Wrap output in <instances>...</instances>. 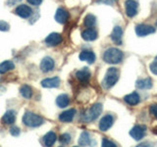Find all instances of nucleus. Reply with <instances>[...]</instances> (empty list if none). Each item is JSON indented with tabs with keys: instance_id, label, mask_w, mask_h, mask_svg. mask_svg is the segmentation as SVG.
<instances>
[{
	"instance_id": "29",
	"label": "nucleus",
	"mask_w": 157,
	"mask_h": 147,
	"mask_svg": "<svg viewBox=\"0 0 157 147\" xmlns=\"http://www.w3.org/2000/svg\"><path fill=\"white\" fill-rule=\"evenodd\" d=\"M102 146L103 147H116V143H114V142L110 141L109 139L107 138H103L102 140Z\"/></svg>"
},
{
	"instance_id": "25",
	"label": "nucleus",
	"mask_w": 157,
	"mask_h": 147,
	"mask_svg": "<svg viewBox=\"0 0 157 147\" xmlns=\"http://www.w3.org/2000/svg\"><path fill=\"white\" fill-rule=\"evenodd\" d=\"M15 68V65L12 61H4L0 64V75H2V74H5L9 71L13 70Z\"/></svg>"
},
{
	"instance_id": "6",
	"label": "nucleus",
	"mask_w": 157,
	"mask_h": 147,
	"mask_svg": "<svg viewBox=\"0 0 157 147\" xmlns=\"http://www.w3.org/2000/svg\"><path fill=\"white\" fill-rule=\"evenodd\" d=\"M155 32V28L153 27L149 26V24H137L136 27V36H148V34H151V33H154Z\"/></svg>"
},
{
	"instance_id": "28",
	"label": "nucleus",
	"mask_w": 157,
	"mask_h": 147,
	"mask_svg": "<svg viewBox=\"0 0 157 147\" xmlns=\"http://www.w3.org/2000/svg\"><path fill=\"white\" fill-rule=\"evenodd\" d=\"M59 141H60L61 144L67 145L70 143V141H71V135L69 134H63L60 135V137H59Z\"/></svg>"
},
{
	"instance_id": "33",
	"label": "nucleus",
	"mask_w": 157,
	"mask_h": 147,
	"mask_svg": "<svg viewBox=\"0 0 157 147\" xmlns=\"http://www.w3.org/2000/svg\"><path fill=\"white\" fill-rule=\"evenodd\" d=\"M20 129L18 126H12L11 129H10V134H11L13 136H18L20 134Z\"/></svg>"
},
{
	"instance_id": "26",
	"label": "nucleus",
	"mask_w": 157,
	"mask_h": 147,
	"mask_svg": "<svg viewBox=\"0 0 157 147\" xmlns=\"http://www.w3.org/2000/svg\"><path fill=\"white\" fill-rule=\"evenodd\" d=\"M20 92H21L22 96L24 98H26V99H31L33 96V90H32L31 86L26 85L20 88Z\"/></svg>"
},
{
	"instance_id": "1",
	"label": "nucleus",
	"mask_w": 157,
	"mask_h": 147,
	"mask_svg": "<svg viewBox=\"0 0 157 147\" xmlns=\"http://www.w3.org/2000/svg\"><path fill=\"white\" fill-rule=\"evenodd\" d=\"M124 58V54L120 49L112 47L107 49L103 54V60L108 64H119Z\"/></svg>"
},
{
	"instance_id": "32",
	"label": "nucleus",
	"mask_w": 157,
	"mask_h": 147,
	"mask_svg": "<svg viewBox=\"0 0 157 147\" xmlns=\"http://www.w3.org/2000/svg\"><path fill=\"white\" fill-rule=\"evenodd\" d=\"M149 112H150V114L155 118V119H157V104L151 105L149 108Z\"/></svg>"
},
{
	"instance_id": "3",
	"label": "nucleus",
	"mask_w": 157,
	"mask_h": 147,
	"mask_svg": "<svg viewBox=\"0 0 157 147\" xmlns=\"http://www.w3.org/2000/svg\"><path fill=\"white\" fill-rule=\"evenodd\" d=\"M44 120L40 116L33 114L32 112H26L23 116V123L24 125L29 127H36L43 124Z\"/></svg>"
},
{
	"instance_id": "4",
	"label": "nucleus",
	"mask_w": 157,
	"mask_h": 147,
	"mask_svg": "<svg viewBox=\"0 0 157 147\" xmlns=\"http://www.w3.org/2000/svg\"><path fill=\"white\" fill-rule=\"evenodd\" d=\"M101 112H102V105L99 104V103H97V104L92 105L90 109H87L85 113H83L82 119L86 123L93 122L99 117Z\"/></svg>"
},
{
	"instance_id": "20",
	"label": "nucleus",
	"mask_w": 157,
	"mask_h": 147,
	"mask_svg": "<svg viewBox=\"0 0 157 147\" xmlns=\"http://www.w3.org/2000/svg\"><path fill=\"white\" fill-rule=\"evenodd\" d=\"M76 77L81 82H87L90 78V72L88 71L87 68H83L82 70L76 73Z\"/></svg>"
},
{
	"instance_id": "14",
	"label": "nucleus",
	"mask_w": 157,
	"mask_h": 147,
	"mask_svg": "<svg viewBox=\"0 0 157 147\" xmlns=\"http://www.w3.org/2000/svg\"><path fill=\"white\" fill-rule=\"evenodd\" d=\"M69 19V13L65 9L59 8L55 13V20L59 24H65Z\"/></svg>"
},
{
	"instance_id": "7",
	"label": "nucleus",
	"mask_w": 157,
	"mask_h": 147,
	"mask_svg": "<svg viewBox=\"0 0 157 147\" xmlns=\"http://www.w3.org/2000/svg\"><path fill=\"white\" fill-rule=\"evenodd\" d=\"M146 127L144 126H136L130 130V135L135 140H141L144 137Z\"/></svg>"
},
{
	"instance_id": "11",
	"label": "nucleus",
	"mask_w": 157,
	"mask_h": 147,
	"mask_svg": "<svg viewBox=\"0 0 157 147\" xmlns=\"http://www.w3.org/2000/svg\"><path fill=\"white\" fill-rule=\"evenodd\" d=\"M113 122H114V119L111 115H106L102 118L99 122V130L101 131H106L110 129L113 125Z\"/></svg>"
},
{
	"instance_id": "12",
	"label": "nucleus",
	"mask_w": 157,
	"mask_h": 147,
	"mask_svg": "<svg viewBox=\"0 0 157 147\" xmlns=\"http://www.w3.org/2000/svg\"><path fill=\"white\" fill-rule=\"evenodd\" d=\"M41 85L45 88H55L60 85V78L57 77H48L45 80L41 81Z\"/></svg>"
},
{
	"instance_id": "5",
	"label": "nucleus",
	"mask_w": 157,
	"mask_h": 147,
	"mask_svg": "<svg viewBox=\"0 0 157 147\" xmlns=\"http://www.w3.org/2000/svg\"><path fill=\"white\" fill-rule=\"evenodd\" d=\"M125 7H126V14L129 18L135 17L137 14V7H139V4H137L136 0H126Z\"/></svg>"
},
{
	"instance_id": "17",
	"label": "nucleus",
	"mask_w": 157,
	"mask_h": 147,
	"mask_svg": "<svg viewBox=\"0 0 157 147\" xmlns=\"http://www.w3.org/2000/svg\"><path fill=\"white\" fill-rule=\"evenodd\" d=\"M124 100L127 104H129L131 106H135L136 104H139L140 101V97L139 95V93L137 92H132V93H130V94H128L124 97Z\"/></svg>"
},
{
	"instance_id": "21",
	"label": "nucleus",
	"mask_w": 157,
	"mask_h": 147,
	"mask_svg": "<svg viewBox=\"0 0 157 147\" xmlns=\"http://www.w3.org/2000/svg\"><path fill=\"white\" fill-rule=\"evenodd\" d=\"M57 139L56 134L53 131H49L43 136V143L45 146H52Z\"/></svg>"
},
{
	"instance_id": "31",
	"label": "nucleus",
	"mask_w": 157,
	"mask_h": 147,
	"mask_svg": "<svg viewBox=\"0 0 157 147\" xmlns=\"http://www.w3.org/2000/svg\"><path fill=\"white\" fill-rule=\"evenodd\" d=\"M149 68H150V71H151L152 74H154V75H157V59L150 64Z\"/></svg>"
},
{
	"instance_id": "18",
	"label": "nucleus",
	"mask_w": 157,
	"mask_h": 147,
	"mask_svg": "<svg viewBox=\"0 0 157 147\" xmlns=\"http://www.w3.org/2000/svg\"><path fill=\"white\" fill-rule=\"evenodd\" d=\"M1 121L5 125H13L15 123V121H16V112L13 111V110L7 111L3 115Z\"/></svg>"
},
{
	"instance_id": "36",
	"label": "nucleus",
	"mask_w": 157,
	"mask_h": 147,
	"mask_svg": "<svg viewBox=\"0 0 157 147\" xmlns=\"http://www.w3.org/2000/svg\"><path fill=\"white\" fill-rule=\"evenodd\" d=\"M155 24H156V26H157V21H156V22H155Z\"/></svg>"
},
{
	"instance_id": "19",
	"label": "nucleus",
	"mask_w": 157,
	"mask_h": 147,
	"mask_svg": "<svg viewBox=\"0 0 157 147\" xmlns=\"http://www.w3.org/2000/svg\"><path fill=\"white\" fill-rule=\"evenodd\" d=\"M76 115V110L75 109H70V110H67L65 112H63L59 116V120L63 123H70L73 121L74 117Z\"/></svg>"
},
{
	"instance_id": "23",
	"label": "nucleus",
	"mask_w": 157,
	"mask_h": 147,
	"mask_svg": "<svg viewBox=\"0 0 157 147\" xmlns=\"http://www.w3.org/2000/svg\"><path fill=\"white\" fill-rule=\"evenodd\" d=\"M70 103V98L67 94H60L56 99V104L59 108H65Z\"/></svg>"
},
{
	"instance_id": "24",
	"label": "nucleus",
	"mask_w": 157,
	"mask_h": 147,
	"mask_svg": "<svg viewBox=\"0 0 157 147\" xmlns=\"http://www.w3.org/2000/svg\"><path fill=\"white\" fill-rule=\"evenodd\" d=\"M78 144L81 146H86V145H90L91 144V138L90 135L87 131H82V134L78 138Z\"/></svg>"
},
{
	"instance_id": "8",
	"label": "nucleus",
	"mask_w": 157,
	"mask_h": 147,
	"mask_svg": "<svg viewBox=\"0 0 157 147\" xmlns=\"http://www.w3.org/2000/svg\"><path fill=\"white\" fill-rule=\"evenodd\" d=\"M63 40L62 36L60 33L52 32L45 38V43L48 46H57L58 44H60Z\"/></svg>"
},
{
	"instance_id": "10",
	"label": "nucleus",
	"mask_w": 157,
	"mask_h": 147,
	"mask_svg": "<svg viewBox=\"0 0 157 147\" xmlns=\"http://www.w3.org/2000/svg\"><path fill=\"white\" fill-rule=\"evenodd\" d=\"M54 66H55V63L50 57H44L40 62V70L44 73L51 72L54 69Z\"/></svg>"
},
{
	"instance_id": "27",
	"label": "nucleus",
	"mask_w": 157,
	"mask_h": 147,
	"mask_svg": "<svg viewBox=\"0 0 157 147\" xmlns=\"http://www.w3.org/2000/svg\"><path fill=\"white\" fill-rule=\"evenodd\" d=\"M96 23V18L91 14H88L86 16L85 20H83V24L86 28H93Z\"/></svg>"
},
{
	"instance_id": "35",
	"label": "nucleus",
	"mask_w": 157,
	"mask_h": 147,
	"mask_svg": "<svg viewBox=\"0 0 157 147\" xmlns=\"http://www.w3.org/2000/svg\"><path fill=\"white\" fill-rule=\"evenodd\" d=\"M22 0H8L7 1V4L9 6H14V5H17L19 2H21Z\"/></svg>"
},
{
	"instance_id": "9",
	"label": "nucleus",
	"mask_w": 157,
	"mask_h": 147,
	"mask_svg": "<svg viewBox=\"0 0 157 147\" xmlns=\"http://www.w3.org/2000/svg\"><path fill=\"white\" fill-rule=\"evenodd\" d=\"M15 13H16L18 16H20L21 18L27 19V18H29L32 15L33 10H32L31 7L28 6V5L21 4V5H19V6L16 8V10H15Z\"/></svg>"
},
{
	"instance_id": "2",
	"label": "nucleus",
	"mask_w": 157,
	"mask_h": 147,
	"mask_svg": "<svg viewBox=\"0 0 157 147\" xmlns=\"http://www.w3.org/2000/svg\"><path fill=\"white\" fill-rule=\"evenodd\" d=\"M119 70L117 68H109L106 72V75L104 77V80L102 81V85L104 88L108 89L111 88L113 85H115V83L119 80Z\"/></svg>"
},
{
	"instance_id": "13",
	"label": "nucleus",
	"mask_w": 157,
	"mask_h": 147,
	"mask_svg": "<svg viewBox=\"0 0 157 147\" xmlns=\"http://www.w3.org/2000/svg\"><path fill=\"white\" fill-rule=\"evenodd\" d=\"M122 37H123V29L121 27L117 26L113 28V32L111 33V39L113 42L118 44V45H121L122 44Z\"/></svg>"
},
{
	"instance_id": "34",
	"label": "nucleus",
	"mask_w": 157,
	"mask_h": 147,
	"mask_svg": "<svg viewBox=\"0 0 157 147\" xmlns=\"http://www.w3.org/2000/svg\"><path fill=\"white\" fill-rule=\"evenodd\" d=\"M27 1H28L29 4L33 5V6H38V5H40V4H41L42 0H27Z\"/></svg>"
},
{
	"instance_id": "15",
	"label": "nucleus",
	"mask_w": 157,
	"mask_h": 147,
	"mask_svg": "<svg viewBox=\"0 0 157 147\" xmlns=\"http://www.w3.org/2000/svg\"><path fill=\"white\" fill-rule=\"evenodd\" d=\"M80 60L86 61L88 64H92L95 61V54L90 50H82L80 54Z\"/></svg>"
},
{
	"instance_id": "16",
	"label": "nucleus",
	"mask_w": 157,
	"mask_h": 147,
	"mask_svg": "<svg viewBox=\"0 0 157 147\" xmlns=\"http://www.w3.org/2000/svg\"><path fill=\"white\" fill-rule=\"evenodd\" d=\"M82 37L86 41H93L97 38V32L94 28H88L86 31H83L82 33Z\"/></svg>"
},
{
	"instance_id": "22",
	"label": "nucleus",
	"mask_w": 157,
	"mask_h": 147,
	"mask_svg": "<svg viewBox=\"0 0 157 147\" xmlns=\"http://www.w3.org/2000/svg\"><path fill=\"white\" fill-rule=\"evenodd\" d=\"M136 87H139L140 89H149L152 87V81L149 77L139 80L136 81Z\"/></svg>"
},
{
	"instance_id": "30",
	"label": "nucleus",
	"mask_w": 157,
	"mask_h": 147,
	"mask_svg": "<svg viewBox=\"0 0 157 147\" xmlns=\"http://www.w3.org/2000/svg\"><path fill=\"white\" fill-rule=\"evenodd\" d=\"M9 28H10V26L8 23H6L5 21H0V31L7 32L9 31Z\"/></svg>"
}]
</instances>
